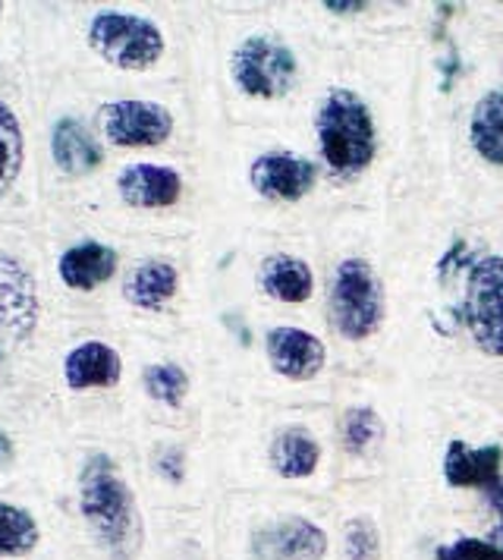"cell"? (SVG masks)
Instances as JSON below:
<instances>
[{
	"label": "cell",
	"mask_w": 503,
	"mask_h": 560,
	"mask_svg": "<svg viewBox=\"0 0 503 560\" xmlns=\"http://www.w3.org/2000/svg\"><path fill=\"white\" fill-rule=\"evenodd\" d=\"M268 463L280 479L300 482L318 472L321 466V444L318 438L302 429V425H286L274 434L271 447H268Z\"/></svg>",
	"instance_id": "19"
},
{
	"label": "cell",
	"mask_w": 503,
	"mask_h": 560,
	"mask_svg": "<svg viewBox=\"0 0 503 560\" xmlns=\"http://www.w3.org/2000/svg\"><path fill=\"white\" fill-rule=\"evenodd\" d=\"M0 328L28 340L38 328V290L20 258H0Z\"/></svg>",
	"instance_id": "12"
},
{
	"label": "cell",
	"mask_w": 503,
	"mask_h": 560,
	"mask_svg": "<svg viewBox=\"0 0 503 560\" xmlns=\"http://www.w3.org/2000/svg\"><path fill=\"white\" fill-rule=\"evenodd\" d=\"M434 560H503V551L491 538H476V535H459L447 545H437Z\"/></svg>",
	"instance_id": "26"
},
{
	"label": "cell",
	"mask_w": 503,
	"mask_h": 560,
	"mask_svg": "<svg viewBox=\"0 0 503 560\" xmlns=\"http://www.w3.org/2000/svg\"><path fill=\"white\" fill-rule=\"evenodd\" d=\"M230 79L239 95L255 102H274L296 89L300 57L268 32L243 38L230 54Z\"/></svg>",
	"instance_id": "5"
},
{
	"label": "cell",
	"mask_w": 503,
	"mask_h": 560,
	"mask_svg": "<svg viewBox=\"0 0 503 560\" xmlns=\"http://www.w3.org/2000/svg\"><path fill=\"white\" fill-rule=\"evenodd\" d=\"M25 136L20 127L16 110L7 102H0V199L16 186L23 174Z\"/></svg>",
	"instance_id": "22"
},
{
	"label": "cell",
	"mask_w": 503,
	"mask_h": 560,
	"mask_svg": "<svg viewBox=\"0 0 503 560\" xmlns=\"http://www.w3.org/2000/svg\"><path fill=\"white\" fill-rule=\"evenodd\" d=\"M265 357L271 372L286 382H312L325 372L327 347L296 325H274L265 331Z\"/></svg>",
	"instance_id": "9"
},
{
	"label": "cell",
	"mask_w": 503,
	"mask_h": 560,
	"mask_svg": "<svg viewBox=\"0 0 503 560\" xmlns=\"http://www.w3.org/2000/svg\"><path fill=\"white\" fill-rule=\"evenodd\" d=\"M101 136L117 149H161L174 136V114L145 98H117L101 104Z\"/></svg>",
	"instance_id": "7"
},
{
	"label": "cell",
	"mask_w": 503,
	"mask_h": 560,
	"mask_svg": "<svg viewBox=\"0 0 503 560\" xmlns=\"http://www.w3.org/2000/svg\"><path fill=\"white\" fill-rule=\"evenodd\" d=\"M117 196L139 211L174 208L183 199V177L167 164H126L117 174Z\"/></svg>",
	"instance_id": "11"
},
{
	"label": "cell",
	"mask_w": 503,
	"mask_h": 560,
	"mask_svg": "<svg viewBox=\"0 0 503 560\" xmlns=\"http://www.w3.org/2000/svg\"><path fill=\"white\" fill-rule=\"evenodd\" d=\"M13 459V438L0 429V466H7Z\"/></svg>",
	"instance_id": "30"
},
{
	"label": "cell",
	"mask_w": 503,
	"mask_h": 560,
	"mask_svg": "<svg viewBox=\"0 0 503 560\" xmlns=\"http://www.w3.org/2000/svg\"><path fill=\"white\" fill-rule=\"evenodd\" d=\"M463 322L484 357L503 359V255H481L469 265Z\"/></svg>",
	"instance_id": "6"
},
{
	"label": "cell",
	"mask_w": 503,
	"mask_h": 560,
	"mask_svg": "<svg viewBox=\"0 0 503 560\" xmlns=\"http://www.w3.org/2000/svg\"><path fill=\"white\" fill-rule=\"evenodd\" d=\"M50 158H54L60 174L89 177L104 164V149H101V142L82 120L60 117L50 129Z\"/></svg>",
	"instance_id": "15"
},
{
	"label": "cell",
	"mask_w": 503,
	"mask_h": 560,
	"mask_svg": "<svg viewBox=\"0 0 503 560\" xmlns=\"http://www.w3.org/2000/svg\"><path fill=\"white\" fill-rule=\"evenodd\" d=\"M325 7L330 13H359V10H365V3H355V0H327Z\"/></svg>",
	"instance_id": "29"
},
{
	"label": "cell",
	"mask_w": 503,
	"mask_h": 560,
	"mask_svg": "<svg viewBox=\"0 0 503 560\" xmlns=\"http://www.w3.org/2000/svg\"><path fill=\"white\" fill-rule=\"evenodd\" d=\"M0 16H3V3H0Z\"/></svg>",
	"instance_id": "32"
},
{
	"label": "cell",
	"mask_w": 503,
	"mask_h": 560,
	"mask_svg": "<svg viewBox=\"0 0 503 560\" xmlns=\"http://www.w3.org/2000/svg\"><path fill=\"white\" fill-rule=\"evenodd\" d=\"M0 362H3V347H0Z\"/></svg>",
	"instance_id": "31"
},
{
	"label": "cell",
	"mask_w": 503,
	"mask_h": 560,
	"mask_svg": "<svg viewBox=\"0 0 503 560\" xmlns=\"http://www.w3.org/2000/svg\"><path fill=\"white\" fill-rule=\"evenodd\" d=\"M157 472H161L171 485L183 482V479H186V457H183V451H176V447L161 451V457H157Z\"/></svg>",
	"instance_id": "28"
},
{
	"label": "cell",
	"mask_w": 503,
	"mask_h": 560,
	"mask_svg": "<svg viewBox=\"0 0 503 560\" xmlns=\"http://www.w3.org/2000/svg\"><path fill=\"white\" fill-rule=\"evenodd\" d=\"M124 378V359L101 340H85L63 359V382L70 390H107Z\"/></svg>",
	"instance_id": "14"
},
{
	"label": "cell",
	"mask_w": 503,
	"mask_h": 560,
	"mask_svg": "<svg viewBox=\"0 0 503 560\" xmlns=\"http://www.w3.org/2000/svg\"><path fill=\"white\" fill-rule=\"evenodd\" d=\"M481 494H484L488 508L494 510V516H498V520H494V529H491L488 538H491V541H494V545L503 551V476L498 479V482L488 485V488H481Z\"/></svg>",
	"instance_id": "27"
},
{
	"label": "cell",
	"mask_w": 503,
	"mask_h": 560,
	"mask_svg": "<svg viewBox=\"0 0 503 560\" xmlns=\"http://www.w3.org/2000/svg\"><path fill=\"white\" fill-rule=\"evenodd\" d=\"M343 555L347 560L381 558V533L369 516H352L343 526Z\"/></svg>",
	"instance_id": "25"
},
{
	"label": "cell",
	"mask_w": 503,
	"mask_h": 560,
	"mask_svg": "<svg viewBox=\"0 0 503 560\" xmlns=\"http://www.w3.org/2000/svg\"><path fill=\"white\" fill-rule=\"evenodd\" d=\"M38 541V520L20 504L0 501V558H28Z\"/></svg>",
	"instance_id": "21"
},
{
	"label": "cell",
	"mask_w": 503,
	"mask_h": 560,
	"mask_svg": "<svg viewBox=\"0 0 503 560\" xmlns=\"http://www.w3.org/2000/svg\"><path fill=\"white\" fill-rule=\"evenodd\" d=\"M179 293V271L167 258L139 261L124 280V300L142 312H164Z\"/></svg>",
	"instance_id": "18"
},
{
	"label": "cell",
	"mask_w": 503,
	"mask_h": 560,
	"mask_svg": "<svg viewBox=\"0 0 503 560\" xmlns=\"http://www.w3.org/2000/svg\"><path fill=\"white\" fill-rule=\"evenodd\" d=\"M315 142L327 177L334 183L359 179L375 164L381 149L372 107L352 89H327L315 107Z\"/></svg>",
	"instance_id": "2"
},
{
	"label": "cell",
	"mask_w": 503,
	"mask_h": 560,
	"mask_svg": "<svg viewBox=\"0 0 503 560\" xmlns=\"http://www.w3.org/2000/svg\"><path fill=\"white\" fill-rule=\"evenodd\" d=\"M469 145L484 164L503 167V89H488L472 107Z\"/></svg>",
	"instance_id": "20"
},
{
	"label": "cell",
	"mask_w": 503,
	"mask_h": 560,
	"mask_svg": "<svg viewBox=\"0 0 503 560\" xmlns=\"http://www.w3.org/2000/svg\"><path fill=\"white\" fill-rule=\"evenodd\" d=\"M327 551V533L305 516H283L252 535V555L258 560H325Z\"/></svg>",
	"instance_id": "10"
},
{
	"label": "cell",
	"mask_w": 503,
	"mask_h": 560,
	"mask_svg": "<svg viewBox=\"0 0 503 560\" xmlns=\"http://www.w3.org/2000/svg\"><path fill=\"white\" fill-rule=\"evenodd\" d=\"M318 183V164L300 152H265L249 164V186L265 202H300Z\"/></svg>",
	"instance_id": "8"
},
{
	"label": "cell",
	"mask_w": 503,
	"mask_h": 560,
	"mask_svg": "<svg viewBox=\"0 0 503 560\" xmlns=\"http://www.w3.org/2000/svg\"><path fill=\"white\" fill-rule=\"evenodd\" d=\"M79 513L110 558H139L145 541L139 501L107 454H92L79 472Z\"/></svg>",
	"instance_id": "1"
},
{
	"label": "cell",
	"mask_w": 503,
	"mask_h": 560,
	"mask_svg": "<svg viewBox=\"0 0 503 560\" xmlns=\"http://www.w3.org/2000/svg\"><path fill=\"white\" fill-rule=\"evenodd\" d=\"M255 283L268 300L283 303V306H302L315 293L312 265L293 253L265 255L258 271H255Z\"/></svg>",
	"instance_id": "13"
},
{
	"label": "cell",
	"mask_w": 503,
	"mask_h": 560,
	"mask_svg": "<svg viewBox=\"0 0 503 560\" xmlns=\"http://www.w3.org/2000/svg\"><path fill=\"white\" fill-rule=\"evenodd\" d=\"M330 325L350 343L369 340L384 328L387 318V287L377 278L372 261L365 258H340L327 283Z\"/></svg>",
	"instance_id": "3"
},
{
	"label": "cell",
	"mask_w": 503,
	"mask_h": 560,
	"mask_svg": "<svg viewBox=\"0 0 503 560\" xmlns=\"http://www.w3.org/2000/svg\"><path fill=\"white\" fill-rule=\"evenodd\" d=\"M142 387L151 400L179 409L189 397V372L179 362H151L142 372Z\"/></svg>",
	"instance_id": "23"
},
{
	"label": "cell",
	"mask_w": 503,
	"mask_h": 560,
	"mask_svg": "<svg viewBox=\"0 0 503 560\" xmlns=\"http://www.w3.org/2000/svg\"><path fill=\"white\" fill-rule=\"evenodd\" d=\"M384 438V422L372 407H352L347 409L343 422H340V441L343 451L350 457H362L375 447L377 441Z\"/></svg>",
	"instance_id": "24"
},
{
	"label": "cell",
	"mask_w": 503,
	"mask_h": 560,
	"mask_svg": "<svg viewBox=\"0 0 503 560\" xmlns=\"http://www.w3.org/2000/svg\"><path fill=\"white\" fill-rule=\"evenodd\" d=\"M503 469V447L484 444L472 447L459 438H453L444 451V482L451 488H488L501 479Z\"/></svg>",
	"instance_id": "17"
},
{
	"label": "cell",
	"mask_w": 503,
	"mask_h": 560,
	"mask_svg": "<svg viewBox=\"0 0 503 560\" xmlns=\"http://www.w3.org/2000/svg\"><path fill=\"white\" fill-rule=\"evenodd\" d=\"M89 48L98 54L104 63L126 70V73H145L151 70L164 51L167 38L157 23L139 13L124 10H101L89 20Z\"/></svg>",
	"instance_id": "4"
},
{
	"label": "cell",
	"mask_w": 503,
	"mask_h": 560,
	"mask_svg": "<svg viewBox=\"0 0 503 560\" xmlns=\"http://www.w3.org/2000/svg\"><path fill=\"white\" fill-rule=\"evenodd\" d=\"M117 268H120L117 249H110L107 243H95V240L75 243L57 261V275L63 280V287H70L75 293L98 290L101 283H107L117 275Z\"/></svg>",
	"instance_id": "16"
}]
</instances>
